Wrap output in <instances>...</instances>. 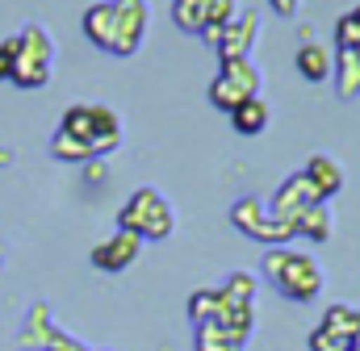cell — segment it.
Wrapping results in <instances>:
<instances>
[{
	"mask_svg": "<svg viewBox=\"0 0 360 351\" xmlns=\"http://www.w3.org/2000/svg\"><path fill=\"white\" fill-rule=\"evenodd\" d=\"M42 351H89V347H84L80 339H72L68 331H55V339H51V343H46Z\"/></svg>",
	"mask_w": 360,
	"mask_h": 351,
	"instance_id": "4316f807",
	"label": "cell"
},
{
	"mask_svg": "<svg viewBox=\"0 0 360 351\" xmlns=\"http://www.w3.org/2000/svg\"><path fill=\"white\" fill-rule=\"evenodd\" d=\"M260 80H264V72L256 67V59L222 63L218 80L210 84V105H218L222 113H231V109H235V105H243L248 96H260Z\"/></svg>",
	"mask_w": 360,
	"mask_h": 351,
	"instance_id": "5b68a950",
	"label": "cell"
},
{
	"mask_svg": "<svg viewBox=\"0 0 360 351\" xmlns=\"http://www.w3.org/2000/svg\"><path fill=\"white\" fill-rule=\"evenodd\" d=\"M55 322H51V310L38 301L30 314H25V322H21V331H17V347H25V351H42L51 339H55Z\"/></svg>",
	"mask_w": 360,
	"mask_h": 351,
	"instance_id": "8fae6325",
	"label": "cell"
},
{
	"mask_svg": "<svg viewBox=\"0 0 360 351\" xmlns=\"http://www.w3.org/2000/svg\"><path fill=\"white\" fill-rule=\"evenodd\" d=\"M89 351H109V347H89Z\"/></svg>",
	"mask_w": 360,
	"mask_h": 351,
	"instance_id": "e575fe53",
	"label": "cell"
},
{
	"mask_svg": "<svg viewBox=\"0 0 360 351\" xmlns=\"http://www.w3.org/2000/svg\"><path fill=\"white\" fill-rule=\"evenodd\" d=\"M113 21H117L113 0L89 4V8H84V34H89V42H96L101 51H109V46H113Z\"/></svg>",
	"mask_w": 360,
	"mask_h": 351,
	"instance_id": "5bb4252c",
	"label": "cell"
},
{
	"mask_svg": "<svg viewBox=\"0 0 360 351\" xmlns=\"http://www.w3.org/2000/svg\"><path fill=\"white\" fill-rule=\"evenodd\" d=\"M264 280H269L276 293H285L289 301L306 305L323 293V267L314 256L306 251H289V247H269L264 251Z\"/></svg>",
	"mask_w": 360,
	"mask_h": 351,
	"instance_id": "6da1fadb",
	"label": "cell"
},
{
	"mask_svg": "<svg viewBox=\"0 0 360 351\" xmlns=\"http://www.w3.org/2000/svg\"><path fill=\"white\" fill-rule=\"evenodd\" d=\"M89 180H105V168H101V164H92V159H89Z\"/></svg>",
	"mask_w": 360,
	"mask_h": 351,
	"instance_id": "f546056e",
	"label": "cell"
},
{
	"mask_svg": "<svg viewBox=\"0 0 360 351\" xmlns=\"http://www.w3.org/2000/svg\"><path fill=\"white\" fill-rule=\"evenodd\" d=\"M59 130L72 134V138H80V143H89L92 159L113 155L122 147V121H117V113L109 105H68Z\"/></svg>",
	"mask_w": 360,
	"mask_h": 351,
	"instance_id": "7a4b0ae2",
	"label": "cell"
},
{
	"mask_svg": "<svg viewBox=\"0 0 360 351\" xmlns=\"http://www.w3.org/2000/svg\"><path fill=\"white\" fill-rule=\"evenodd\" d=\"M272 13H281V17H293L297 8H302V0H269Z\"/></svg>",
	"mask_w": 360,
	"mask_h": 351,
	"instance_id": "83f0119b",
	"label": "cell"
},
{
	"mask_svg": "<svg viewBox=\"0 0 360 351\" xmlns=\"http://www.w3.org/2000/svg\"><path fill=\"white\" fill-rule=\"evenodd\" d=\"M0 267H4V247H0Z\"/></svg>",
	"mask_w": 360,
	"mask_h": 351,
	"instance_id": "836d02e7",
	"label": "cell"
},
{
	"mask_svg": "<svg viewBox=\"0 0 360 351\" xmlns=\"http://www.w3.org/2000/svg\"><path fill=\"white\" fill-rule=\"evenodd\" d=\"M310 205H319L314 184L306 180V172H293V176H285V180H281V188L272 192L269 213H272V218H281V222H297Z\"/></svg>",
	"mask_w": 360,
	"mask_h": 351,
	"instance_id": "52a82bcc",
	"label": "cell"
},
{
	"mask_svg": "<svg viewBox=\"0 0 360 351\" xmlns=\"http://www.w3.org/2000/svg\"><path fill=\"white\" fill-rule=\"evenodd\" d=\"M13 164V151H0V168H8Z\"/></svg>",
	"mask_w": 360,
	"mask_h": 351,
	"instance_id": "4dcf8cb0",
	"label": "cell"
},
{
	"mask_svg": "<svg viewBox=\"0 0 360 351\" xmlns=\"http://www.w3.org/2000/svg\"><path fill=\"white\" fill-rule=\"evenodd\" d=\"M51 155L63 159V164H89L92 147L89 143H80V138H72V134H63V130H55V138H51Z\"/></svg>",
	"mask_w": 360,
	"mask_h": 351,
	"instance_id": "44dd1931",
	"label": "cell"
},
{
	"mask_svg": "<svg viewBox=\"0 0 360 351\" xmlns=\"http://www.w3.org/2000/svg\"><path fill=\"white\" fill-rule=\"evenodd\" d=\"M352 21H356V29H360V4H356V8H352Z\"/></svg>",
	"mask_w": 360,
	"mask_h": 351,
	"instance_id": "d6a6232c",
	"label": "cell"
},
{
	"mask_svg": "<svg viewBox=\"0 0 360 351\" xmlns=\"http://www.w3.org/2000/svg\"><path fill=\"white\" fill-rule=\"evenodd\" d=\"M218 289H197L193 297H188V318H193V326H201V322H214L218 318Z\"/></svg>",
	"mask_w": 360,
	"mask_h": 351,
	"instance_id": "603a6c76",
	"label": "cell"
},
{
	"mask_svg": "<svg viewBox=\"0 0 360 351\" xmlns=\"http://www.w3.org/2000/svg\"><path fill=\"white\" fill-rule=\"evenodd\" d=\"M172 21L184 34H201L205 29V0H172Z\"/></svg>",
	"mask_w": 360,
	"mask_h": 351,
	"instance_id": "7402d4cb",
	"label": "cell"
},
{
	"mask_svg": "<svg viewBox=\"0 0 360 351\" xmlns=\"http://www.w3.org/2000/svg\"><path fill=\"white\" fill-rule=\"evenodd\" d=\"M310 351H348V339L331 335L327 326H314V335H310Z\"/></svg>",
	"mask_w": 360,
	"mask_h": 351,
	"instance_id": "d4e9b609",
	"label": "cell"
},
{
	"mask_svg": "<svg viewBox=\"0 0 360 351\" xmlns=\"http://www.w3.org/2000/svg\"><path fill=\"white\" fill-rule=\"evenodd\" d=\"M239 17L235 0H205V25H231Z\"/></svg>",
	"mask_w": 360,
	"mask_h": 351,
	"instance_id": "cb8c5ba5",
	"label": "cell"
},
{
	"mask_svg": "<svg viewBox=\"0 0 360 351\" xmlns=\"http://www.w3.org/2000/svg\"><path fill=\"white\" fill-rule=\"evenodd\" d=\"M335 92L344 100L360 96V55L356 51H335Z\"/></svg>",
	"mask_w": 360,
	"mask_h": 351,
	"instance_id": "e0dca14e",
	"label": "cell"
},
{
	"mask_svg": "<svg viewBox=\"0 0 360 351\" xmlns=\"http://www.w3.org/2000/svg\"><path fill=\"white\" fill-rule=\"evenodd\" d=\"M319 326H327L331 335H340V339H348V343H352V335H360V310H356V305H331V310H327V318H323Z\"/></svg>",
	"mask_w": 360,
	"mask_h": 351,
	"instance_id": "ffe728a7",
	"label": "cell"
},
{
	"mask_svg": "<svg viewBox=\"0 0 360 351\" xmlns=\"http://www.w3.org/2000/svg\"><path fill=\"white\" fill-rule=\"evenodd\" d=\"M293 67H297V76H302L306 84H323V80H331V67H335L331 46H327V42H302L297 55H293Z\"/></svg>",
	"mask_w": 360,
	"mask_h": 351,
	"instance_id": "30bf717a",
	"label": "cell"
},
{
	"mask_svg": "<svg viewBox=\"0 0 360 351\" xmlns=\"http://www.w3.org/2000/svg\"><path fill=\"white\" fill-rule=\"evenodd\" d=\"M356 55H360V46H356Z\"/></svg>",
	"mask_w": 360,
	"mask_h": 351,
	"instance_id": "d590c367",
	"label": "cell"
},
{
	"mask_svg": "<svg viewBox=\"0 0 360 351\" xmlns=\"http://www.w3.org/2000/svg\"><path fill=\"white\" fill-rule=\"evenodd\" d=\"M256 34H260V13H256V8H243V13L226 25V34H222V42H218V63L252 59Z\"/></svg>",
	"mask_w": 360,
	"mask_h": 351,
	"instance_id": "ba28073f",
	"label": "cell"
},
{
	"mask_svg": "<svg viewBox=\"0 0 360 351\" xmlns=\"http://www.w3.org/2000/svg\"><path fill=\"white\" fill-rule=\"evenodd\" d=\"M117 230H130V234H139L143 243H164V239L176 230V213H172L168 197H160L155 188H139V192H130V201L122 205Z\"/></svg>",
	"mask_w": 360,
	"mask_h": 351,
	"instance_id": "3957f363",
	"label": "cell"
},
{
	"mask_svg": "<svg viewBox=\"0 0 360 351\" xmlns=\"http://www.w3.org/2000/svg\"><path fill=\"white\" fill-rule=\"evenodd\" d=\"M231 222H235V226L252 239V234L269 222V205H264L260 197H239V201L231 205Z\"/></svg>",
	"mask_w": 360,
	"mask_h": 351,
	"instance_id": "2e32d148",
	"label": "cell"
},
{
	"mask_svg": "<svg viewBox=\"0 0 360 351\" xmlns=\"http://www.w3.org/2000/svg\"><path fill=\"white\" fill-rule=\"evenodd\" d=\"M348 351H360V335H352V343H348Z\"/></svg>",
	"mask_w": 360,
	"mask_h": 351,
	"instance_id": "1f68e13d",
	"label": "cell"
},
{
	"mask_svg": "<svg viewBox=\"0 0 360 351\" xmlns=\"http://www.w3.org/2000/svg\"><path fill=\"white\" fill-rule=\"evenodd\" d=\"M302 42H319V34H314V25H310V21H302Z\"/></svg>",
	"mask_w": 360,
	"mask_h": 351,
	"instance_id": "f1b7e54d",
	"label": "cell"
},
{
	"mask_svg": "<svg viewBox=\"0 0 360 351\" xmlns=\"http://www.w3.org/2000/svg\"><path fill=\"white\" fill-rule=\"evenodd\" d=\"M218 297L231 301V305H252V297H256V276H252V272H231V276L218 284Z\"/></svg>",
	"mask_w": 360,
	"mask_h": 351,
	"instance_id": "d6986e66",
	"label": "cell"
},
{
	"mask_svg": "<svg viewBox=\"0 0 360 351\" xmlns=\"http://www.w3.org/2000/svg\"><path fill=\"white\" fill-rule=\"evenodd\" d=\"M306 180L314 184L319 201H331L335 192H344V168H340L331 155H314V159L306 164Z\"/></svg>",
	"mask_w": 360,
	"mask_h": 351,
	"instance_id": "7c38bea8",
	"label": "cell"
},
{
	"mask_svg": "<svg viewBox=\"0 0 360 351\" xmlns=\"http://www.w3.org/2000/svg\"><path fill=\"white\" fill-rule=\"evenodd\" d=\"M293 230L302 234V239H314V243H327L331 239V230H335V222H331V209H327V201H319V205H310L297 222H293Z\"/></svg>",
	"mask_w": 360,
	"mask_h": 351,
	"instance_id": "9a60e30c",
	"label": "cell"
},
{
	"mask_svg": "<svg viewBox=\"0 0 360 351\" xmlns=\"http://www.w3.org/2000/svg\"><path fill=\"white\" fill-rule=\"evenodd\" d=\"M193 347L197 351H243V343H235L218 322H201V326H193Z\"/></svg>",
	"mask_w": 360,
	"mask_h": 351,
	"instance_id": "ac0fdd59",
	"label": "cell"
},
{
	"mask_svg": "<svg viewBox=\"0 0 360 351\" xmlns=\"http://www.w3.org/2000/svg\"><path fill=\"white\" fill-rule=\"evenodd\" d=\"M113 13H117V21H113L109 55L130 59L143 46V38H147V0H113Z\"/></svg>",
	"mask_w": 360,
	"mask_h": 351,
	"instance_id": "8992f818",
	"label": "cell"
},
{
	"mask_svg": "<svg viewBox=\"0 0 360 351\" xmlns=\"http://www.w3.org/2000/svg\"><path fill=\"white\" fill-rule=\"evenodd\" d=\"M139 251H143V239L130 234V230H117V234H109L105 243L92 247V267H101V272H126L130 263L139 260Z\"/></svg>",
	"mask_w": 360,
	"mask_h": 351,
	"instance_id": "9c48e42d",
	"label": "cell"
},
{
	"mask_svg": "<svg viewBox=\"0 0 360 351\" xmlns=\"http://www.w3.org/2000/svg\"><path fill=\"white\" fill-rule=\"evenodd\" d=\"M13 55H17V38L0 42V80H13Z\"/></svg>",
	"mask_w": 360,
	"mask_h": 351,
	"instance_id": "484cf974",
	"label": "cell"
},
{
	"mask_svg": "<svg viewBox=\"0 0 360 351\" xmlns=\"http://www.w3.org/2000/svg\"><path fill=\"white\" fill-rule=\"evenodd\" d=\"M51 63H55V38L46 34V25L30 21L17 34V55H13V84L17 88H42L51 80Z\"/></svg>",
	"mask_w": 360,
	"mask_h": 351,
	"instance_id": "277c9868",
	"label": "cell"
},
{
	"mask_svg": "<svg viewBox=\"0 0 360 351\" xmlns=\"http://www.w3.org/2000/svg\"><path fill=\"white\" fill-rule=\"evenodd\" d=\"M231 126H235L243 138L264 134V130H269V100H264V96H248L243 105L231 109Z\"/></svg>",
	"mask_w": 360,
	"mask_h": 351,
	"instance_id": "4fadbf2b",
	"label": "cell"
}]
</instances>
